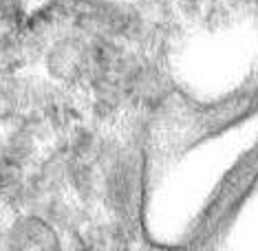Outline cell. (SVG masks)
I'll return each instance as SVG.
<instances>
[{
    "label": "cell",
    "instance_id": "cell-1",
    "mask_svg": "<svg viewBox=\"0 0 258 251\" xmlns=\"http://www.w3.org/2000/svg\"><path fill=\"white\" fill-rule=\"evenodd\" d=\"M53 242L51 238H46L44 227H38V229H29L20 240V251H51Z\"/></svg>",
    "mask_w": 258,
    "mask_h": 251
}]
</instances>
